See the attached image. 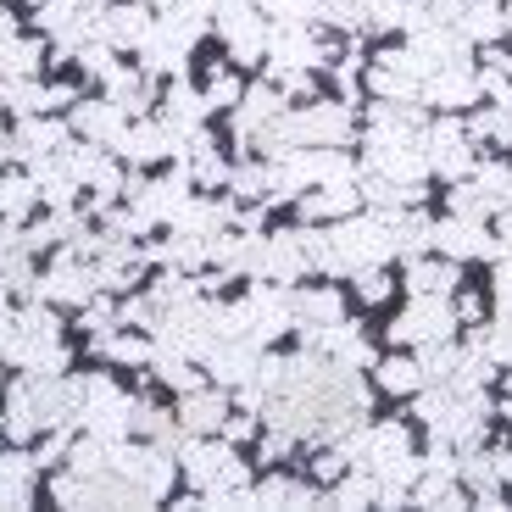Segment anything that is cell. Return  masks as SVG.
Segmentation results:
<instances>
[{
	"instance_id": "6da1fadb",
	"label": "cell",
	"mask_w": 512,
	"mask_h": 512,
	"mask_svg": "<svg viewBox=\"0 0 512 512\" xmlns=\"http://www.w3.org/2000/svg\"><path fill=\"white\" fill-rule=\"evenodd\" d=\"M390 256H396V223H390V212L362 206L351 218H334L323 273H329V279H346V273H357V268H384Z\"/></svg>"
},
{
	"instance_id": "7a4b0ae2",
	"label": "cell",
	"mask_w": 512,
	"mask_h": 512,
	"mask_svg": "<svg viewBox=\"0 0 512 512\" xmlns=\"http://www.w3.org/2000/svg\"><path fill=\"white\" fill-rule=\"evenodd\" d=\"M423 145H429V173L435 179H446V184H457V179H468L474 173V162H479V145H474V134H468V123L462 117H429V128H423Z\"/></svg>"
},
{
	"instance_id": "3957f363",
	"label": "cell",
	"mask_w": 512,
	"mask_h": 512,
	"mask_svg": "<svg viewBox=\"0 0 512 512\" xmlns=\"http://www.w3.org/2000/svg\"><path fill=\"white\" fill-rule=\"evenodd\" d=\"M457 307H451V295H412L407 307L390 318V340L396 346H429V340H451V329H457Z\"/></svg>"
},
{
	"instance_id": "277c9868",
	"label": "cell",
	"mask_w": 512,
	"mask_h": 512,
	"mask_svg": "<svg viewBox=\"0 0 512 512\" xmlns=\"http://www.w3.org/2000/svg\"><path fill=\"white\" fill-rule=\"evenodd\" d=\"M423 78H429V67H423V56L412 45L379 51L368 62V90L379 101H423Z\"/></svg>"
},
{
	"instance_id": "5b68a950",
	"label": "cell",
	"mask_w": 512,
	"mask_h": 512,
	"mask_svg": "<svg viewBox=\"0 0 512 512\" xmlns=\"http://www.w3.org/2000/svg\"><path fill=\"white\" fill-rule=\"evenodd\" d=\"M435 251L451 256V262H496L507 245H501V234H490L485 218H440L435 223Z\"/></svg>"
},
{
	"instance_id": "8992f818",
	"label": "cell",
	"mask_w": 512,
	"mask_h": 512,
	"mask_svg": "<svg viewBox=\"0 0 512 512\" xmlns=\"http://www.w3.org/2000/svg\"><path fill=\"white\" fill-rule=\"evenodd\" d=\"M218 28L223 39H229V56L234 62H262L268 56V17H262V6H251V0H229V6H218Z\"/></svg>"
},
{
	"instance_id": "52a82bcc",
	"label": "cell",
	"mask_w": 512,
	"mask_h": 512,
	"mask_svg": "<svg viewBox=\"0 0 512 512\" xmlns=\"http://www.w3.org/2000/svg\"><path fill=\"white\" fill-rule=\"evenodd\" d=\"M290 312H295V329H301V346H318L323 329L346 323V295L334 284H307V290H290Z\"/></svg>"
},
{
	"instance_id": "ba28073f",
	"label": "cell",
	"mask_w": 512,
	"mask_h": 512,
	"mask_svg": "<svg viewBox=\"0 0 512 512\" xmlns=\"http://www.w3.org/2000/svg\"><path fill=\"white\" fill-rule=\"evenodd\" d=\"M268 56H273V67H329V45L318 39V28L312 23H273V34H268Z\"/></svg>"
},
{
	"instance_id": "9c48e42d",
	"label": "cell",
	"mask_w": 512,
	"mask_h": 512,
	"mask_svg": "<svg viewBox=\"0 0 512 512\" xmlns=\"http://www.w3.org/2000/svg\"><path fill=\"white\" fill-rule=\"evenodd\" d=\"M423 101L440 106V112H457V106L479 101V67L474 62H446L423 78Z\"/></svg>"
},
{
	"instance_id": "30bf717a",
	"label": "cell",
	"mask_w": 512,
	"mask_h": 512,
	"mask_svg": "<svg viewBox=\"0 0 512 512\" xmlns=\"http://www.w3.org/2000/svg\"><path fill=\"white\" fill-rule=\"evenodd\" d=\"M362 212V179H340V184H318V195H295V218L301 223H329V218H351Z\"/></svg>"
},
{
	"instance_id": "8fae6325",
	"label": "cell",
	"mask_w": 512,
	"mask_h": 512,
	"mask_svg": "<svg viewBox=\"0 0 512 512\" xmlns=\"http://www.w3.org/2000/svg\"><path fill=\"white\" fill-rule=\"evenodd\" d=\"M279 112H284V95H279V90H268V84L245 90L240 106H234V140H240V145H256V140H262V128H268Z\"/></svg>"
},
{
	"instance_id": "7c38bea8",
	"label": "cell",
	"mask_w": 512,
	"mask_h": 512,
	"mask_svg": "<svg viewBox=\"0 0 512 512\" xmlns=\"http://www.w3.org/2000/svg\"><path fill=\"white\" fill-rule=\"evenodd\" d=\"M457 34L468 45H496L507 34V0H457Z\"/></svg>"
},
{
	"instance_id": "4fadbf2b",
	"label": "cell",
	"mask_w": 512,
	"mask_h": 512,
	"mask_svg": "<svg viewBox=\"0 0 512 512\" xmlns=\"http://www.w3.org/2000/svg\"><path fill=\"white\" fill-rule=\"evenodd\" d=\"M318 351H329L334 368H373V362H379V351H373V340L362 334V323H334V329H323Z\"/></svg>"
},
{
	"instance_id": "5bb4252c",
	"label": "cell",
	"mask_w": 512,
	"mask_h": 512,
	"mask_svg": "<svg viewBox=\"0 0 512 512\" xmlns=\"http://www.w3.org/2000/svg\"><path fill=\"white\" fill-rule=\"evenodd\" d=\"M323 490L312 479H290V474H268L262 485H251V507H323Z\"/></svg>"
},
{
	"instance_id": "9a60e30c",
	"label": "cell",
	"mask_w": 512,
	"mask_h": 512,
	"mask_svg": "<svg viewBox=\"0 0 512 512\" xmlns=\"http://www.w3.org/2000/svg\"><path fill=\"white\" fill-rule=\"evenodd\" d=\"M401 284L412 295H451L462 284V262H451V256H412Z\"/></svg>"
},
{
	"instance_id": "2e32d148",
	"label": "cell",
	"mask_w": 512,
	"mask_h": 512,
	"mask_svg": "<svg viewBox=\"0 0 512 512\" xmlns=\"http://www.w3.org/2000/svg\"><path fill=\"white\" fill-rule=\"evenodd\" d=\"M223 418H229V401L218 396V390H184L179 401V423H184V435H223Z\"/></svg>"
},
{
	"instance_id": "e0dca14e",
	"label": "cell",
	"mask_w": 512,
	"mask_h": 512,
	"mask_svg": "<svg viewBox=\"0 0 512 512\" xmlns=\"http://www.w3.org/2000/svg\"><path fill=\"white\" fill-rule=\"evenodd\" d=\"M373 384H379V396H396V401H412L423 390V368H418V351L412 357H401V351H390V357L373 362Z\"/></svg>"
},
{
	"instance_id": "ac0fdd59",
	"label": "cell",
	"mask_w": 512,
	"mask_h": 512,
	"mask_svg": "<svg viewBox=\"0 0 512 512\" xmlns=\"http://www.w3.org/2000/svg\"><path fill=\"white\" fill-rule=\"evenodd\" d=\"M412 418L429 435H451V423H457V390L451 384H423L418 396H412Z\"/></svg>"
},
{
	"instance_id": "d6986e66",
	"label": "cell",
	"mask_w": 512,
	"mask_h": 512,
	"mask_svg": "<svg viewBox=\"0 0 512 512\" xmlns=\"http://www.w3.org/2000/svg\"><path fill=\"white\" fill-rule=\"evenodd\" d=\"M95 34H101L106 45H145V34H151V12H145V6H112V12H101Z\"/></svg>"
},
{
	"instance_id": "ffe728a7",
	"label": "cell",
	"mask_w": 512,
	"mask_h": 512,
	"mask_svg": "<svg viewBox=\"0 0 512 512\" xmlns=\"http://www.w3.org/2000/svg\"><path fill=\"white\" fill-rule=\"evenodd\" d=\"M123 106H106V101H84V106H78V112H73V128H78V134H90V140H106V145H117V134H123Z\"/></svg>"
},
{
	"instance_id": "44dd1931",
	"label": "cell",
	"mask_w": 512,
	"mask_h": 512,
	"mask_svg": "<svg viewBox=\"0 0 512 512\" xmlns=\"http://www.w3.org/2000/svg\"><path fill=\"white\" fill-rule=\"evenodd\" d=\"M468 134H474V145H496V151H512V112L507 106H479V112H468Z\"/></svg>"
},
{
	"instance_id": "7402d4cb",
	"label": "cell",
	"mask_w": 512,
	"mask_h": 512,
	"mask_svg": "<svg viewBox=\"0 0 512 512\" xmlns=\"http://www.w3.org/2000/svg\"><path fill=\"white\" fill-rule=\"evenodd\" d=\"M45 295H51V301H67V307H84L95 295V273H84L78 262H56V273L45 279Z\"/></svg>"
},
{
	"instance_id": "603a6c76",
	"label": "cell",
	"mask_w": 512,
	"mask_h": 512,
	"mask_svg": "<svg viewBox=\"0 0 512 512\" xmlns=\"http://www.w3.org/2000/svg\"><path fill=\"white\" fill-rule=\"evenodd\" d=\"M468 179L479 184V195H485V201L496 206V212H501V206L512 201V162H496V156H479V162H474V173H468Z\"/></svg>"
},
{
	"instance_id": "cb8c5ba5",
	"label": "cell",
	"mask_w": 512,
	"mask_h": 512,
	"mask_svg": "<svg viewBox=\"0 0 512 512\" xmlns=\"http://www.w3.org/2000/svg\"><path fill=\"white\" fill-rule=\"evenodd\" d=\"M418 368H423V384H451L462 368V351L451 340H429V346H418Z\"/></svg>"
},
{
	"instance_id": "d4e9b609",
	"label": "cell",
	"mask_w": 512,
	"mask_h": 512,
	"mask_svg": "<svg viewBox=\"0 0 512 512\" xmlns=\"http://www.w3.org/2000/svg\"><path fill=\"white\" fill-rule=\"evenodd\" d=\"M446 206H451V212H457V218H496V206H490L485 201V195H479V184L474 179H457V184H451V190H446Z\"/></svg>"
},
{
	"instance_id": "484cf974",
	"label": "cell",
	"mask_w": 512,
	"mask_h": 512,
	"mask_svg": "<svg viewBox=\"0 0 512 512\" xmlns=\"http://www.w3.org/2000/svg\"><path fill=\"white\" fill-rule=\"evenodd\" d=\"M318 17L334 28H346V34H357V28H368V0H318Z\"/></svg>"
},
{
	"instance_id": "4316f807",
	"label": "cell",
	"mask_w": 512,
	"mask_h": 512,
	"mask_svg": "<svg viewBox=\"0 0 512 512\" xmlns=\"http://www.w3.org/2000/svg\"><path fill=\"white\" fill-rule=\"evenodd\" d=\"M34 195H39L34 179H0V212L6 218H28L34 212Z\"/></svg>"
},
{
	"instance_id": "83f0119b",
	"label": "cell",
	"mask_w": 512,
	"mask_h": 512,
	"mask_svg": "<svg viewBox=\"0 0 512 512\" xmlns=\"http://www.w3.org/2000/svg\"><path fill=\"white\" fill-rule=\"evenodd\" d=\"M351 279H357V301H362V307H379V301L396 295V279H390L384 268H357Z\"/></svg>"
},
{
	"instance_id": "f1b7e54d",
	"label": "cell",
	"mask_w": 512,
	"mask_h": 512,
	"mask_svg": "<svg viewBox=\"0 0 512 512\" xmlns=\"http://www.w3.org/2000/svg\"><path fill=\"white\" fill-rule=\"evenodd\" d=\"M507 84H512V56L507 51H490L485 62H479V95H490V101H496Z\"/></svg>"
},
{
	"instance_id": "f546056e",
	"label": "cell",
	"mask_w": 512,
	"mask_h": 512,
	"mask_svg": "<svg viewBox=\"0 0 512 512\" xmlns=\"http://www.w3.org/2000/svg\"><path fill=\"white\" fill-rule=\"evenodd\" d=\"M407 6L412 0H368V28L373 34H396V28H407Z\"/></svg>"
},
{
	"instance_id": "4dcf8cb0",
	"label": "cell",
	"mask_w": 512,
	"mask_h": 512,
	"mask_svg": "<svg viewBox=\"0 0 512 512\" xmlns=\"http://www.w3.org/2000/svg\"><path fill=\"white\" fill-rule=\"evenodd\" d=\"M240 95H245V84L234 73H212V84L201 90V101H206V112H218V106H240Z\"/></svg>"
},
{
	"instance_id": "1f68e13d",
	"label": "cell",
	"mask_w": 512,
	"mask_h": 512,
	"mask_svg": "<svg viewBox=\"0 0 512 512\" xmlns=\"http://www.w3.org/2000/svg\"><path fill=\"white\" fill-rule=\"evenodd\" d=\"M268 17H279V23H312L318 17V0H256Z\"/></svg>"
},
{
	"instance_id": "d6a6232c",
	"label": "cell",
	"mask_w": 512,
	"mask_h": 512,
	"mask_svg": "<svg viewBox=\"0 0 512 512\" xmlns=\"http://www.w3.org/2000/svg\"><path fill=\"white\" fill-rule=\"evenodd\" d=\"M190 179L201 184V190H218V184L229 179V167H223L218 151H201V156H195V167H190Z\"/></svg>"
},
{
	"instance_id": "836d02e7",
	"label": "cell",
	"mask_w": 512,
	"mask_h": 512,
	"mask_svg": "<svg viewBox=\"0 0 512 512\" xmlns=\"http://www.w3.org/2000/svg\"><path fill=\"white\" fill-rule=\"evenodd\" d=\"M346 468H351V462H346V451L334 446V451H323V457L312 462V479H323V485H334V479L346 474Z\"/></svg>"
},
{
	"instance_id": "e575fe53",
	"label": "cell",
	"mask_w": 512,
	"mask_h": 512,
	"mask_svg": "<svg viewBox=\"0 0 512 512\" xmlns=\"http://www.w3.org/2000/svg\"><path fill=\"white\" fill-rule=\"evenodd\" d=\"M251 435H256L251 412H229V418H223V440H229V446H240V440H251Z\"/></svg>"
},
{
	"instance_id": "d590c367",
	"label": "cell",
	"mask_w": 512,
	"mask_h": 512,
	"mask_svg": "<svg viewBox=\"0 0 512 512\" xmlns=\"http://www.w3.org/2000/svg\"><path fill=\"white\" fill-rule=\"evenodd\" d=\"M451 307H457V318H462V323H479V318H485V301H479L474 290H462L457 301H451Z\"/></svg>"
},
{
	"instance_id": "8d00e7d4",
	"label": "cell",
	"mask_w": 512,
	"mask_h": 512,
	"mask_svg": "<svg viewBox=\"0 0 512 512\" xmlns=\"http://www.w3.org/2000/svg\"><path fill=\"white\" fill-rule=\"evenodd\" d=\"M490 284H496V295H512V245L496 256V279H490Z\"/></svg>"
},
{
	"instance_id": "74e56055",
	"label": "cell",
	"mask_w": 512,
	"mask_h": 512,
	"mask_svg": "<svg viewBox=\"0 0 512 512\" xmlns=\"http://www.w3.org/2000/svg\"><path fill=\"white\" fill-rule=\"evenodd\" d=\"M496 479L512 490V446H507V451H496Z\"/></svg>"
},
{
	"instance_id": "f35d334b",
	"label": "cell",
	"mask_w": 512,
	"mask_h": 512,
	"mask_svg": "<svg viewBox=\"0 0 512 512\" xmlns=\"http://www.w3.org/2000/svg\"><path fill=\"white\" fill-rule=\"evenodd\" d=\"M496 223H501V245H512V201L496 212Z\"/></svg>"
},
{
	"instance_id": "ab89813d",
	"label": "cell",
	"mask_w": 512,
	"mask_h": 512,
	"mask_svg": "<svg viewBox=\"0 0 512 512\" xmlns=\"http://www.w3.org/2000/svg\"><path fill=\"white\" fill-rule=\"evenodd\" d=\"M501 418L512 423V379H507V396H501Z\"/></svg>"
},
{
	"instance_id": "60d3db41",
	"label": "cell",
	"mask_w": 512,
	"mask_h": 512,
	"mask_svg": "<svg viewBox=\"0 0 512 512\" xmlns=\"http://www.w3.org/2000/svg\"><path fill=\"white\" fill-rule=\"evenodd\" d=\"M507 28H512V0H507Z\"/></svg>"
},
{
	"instance_id": "b9f144b4",
	"label": "cell",
	"mask_w": 512,
	"mask_h": 512,
	"mask_svg": "<svg viewBox=\"0 0 512 512\" xmlns=\"http://www.w3.org/2000/svg\"><path fill=\"white\" fill-rule=\"evenodd\" d=\"M145 6H151V0H145ZM156 6H173V0H156Z\"/></svg>"
},
{
	"instance_id": "7bdbcfd3",
	"label": "cell",
	"mask_w": 512,
	"mask_h": 512,
	"mask_svg": "<svg viewBox=\"0 0 512 512\" xmlns=\"http://www.w3.org/2000/svg\"><path fill=\"white\" fill-rule=\"evenodd\" d=\"M212 6H229V0H212Z\"/></svg>"
}]
</instances>
